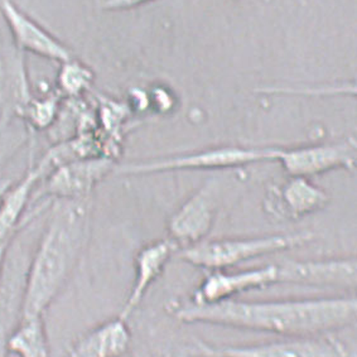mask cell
I'll use <instances>...</instances> for the list:
<instances>
[{
	"label": "cell",
	"instance_id": "4",
	"mask_svg": "<svg viewBox=\"0 0 357 357\" xmlns=\"http://www.w3.org/2000/svg\"><path fill=\"white\" fill-rule=\"evenodd\" d=\"M263 162H274V148L218 146L166 158L116 166L115 172L126 176H143L173 171H215L241 168Z\"/></svg>",
	"mask_w": 357,
	"mask_h": 357
},
{
	"label": "cell",
	"instance_id": "21",
	"mask_svg": "<svg viewBox=\"0 0 357 357\" xmlns=\"http://www.w3.org/2000/svg\"><path fill=\"white\" fill-rule=\"evenodd\" d=\"M13 240V238H12ZM12 240H8L0 244V285H1V280H3V275H4V271H6V264H7L8 252H9V246Z\"/></svg>",
	"mask_w": 357,
	"mask_h": 357
},
{
	"label": "cell",
	"instance_id": "1",
	"mask_svg": "<svg viewBox=\"0 0 357 357\" xmlns=\"http://www.w3.org/2000/svg\"><path fill=\"white\" fill-rule=\"evenodd\" d=\"M168 313L182 324H204L287 336L333 333L356 321L354 297L302 298L275 301L230 299L199 305L190 299L168 305Z\"/></svg>",
	"mask_w": 357,
	"mask_h": 357
},
{
	"label": "cell",
	"instance_id": "9",
	"mask_svg": "<svg viewBox=\"0 0 357 357\" xmlns=\"http://www.w3.org/2000/svg\"><path fill=\"white\" fill-rule=\"evenodd\" d=\"M275 284H279L278 264L236 271H212L199 283L190 301L199 305H213Z\"/></svg>",
	"mask_w": 357,
	"mask_h": 357
},
{
	"label": "cell",
	"instance_id": "17",
	"mask_svg": "<svg viewBox=\"0 0 357 357\" xmlns=\"http://www.w3.org/2000/svg\"><path fill=\"white\" fill-rule=\"evenodd\" d=\"M60 65L57 73V93L61 96L79 98L91 89L95 75L84 62L73 57Z\"/></svg>",
	"mask_w": 357,
	"mask_h": 357
},
{
	"label": "cell",
	"instance_id": "10",
	"mask_svg": "<svg viewBox=\"0 0 357 357\" xmlns=\"http://www.w3.org/2000/svg\"><path fill=\"white\" fill-rule=\"evenodd\" d=\"M279 284L307 285L354 291L357 284L355 257L285 260L279 263Z\"/></svg>",
	"mask_w": 357,
	"mask_h": 357
},
{
	"label": "cell",
	"instance_id": "13",
	"mask_svg": "<svg viewBox=\"0 0 357 357\" xmlns=\"http://www.w3.org/2000/svg\"><path fill=\"white\" fill-rule=\"evenodd\" d=\"M48 173L47 167L40 160L37 165H31L18 182H12L0 199V244L12 240L18 230L23 229L34 216L45 211L48 202L38 206L26 215L29 202L32 201L36 187Z\"/></svg>",
	"mask_w": 357,
	"mask_h": 357
},
{
	"label": "cell",
	"instance_id": "2",
	"mask_svg": "<svg viewBox=\"0 0 357 357\" xmlns=\"http://www.w3.org/2000/svg\"><path fill=\"white\" fill-rule=\"evenodd\" d=\"M48 210L46 226L24 273L20 317L45 316L77 268L90 236V197L53 199Z\"/></svg>",
	"mask_w": 357,
	"mask_h": 357
},
{
	"label": "cell",
	"instance_id": "18",
	"mask_svg": "<svg viewBox=\"0 0 357 357\" xmlns=\"http://www.w3.org/2000/svg\"><path fill=\"white\" fill-rule=\"evenodd\" d=\"M61 98L59 93L47 95L45 98H29L20 107L18 115L34 130H46L59 116Z\"/></svg>",
	"mask_w": 357,
	"mask_h": 357
},
{
	"label": "cell",
	"instance_id": "3",
	"mask_svg": "<svg viewBox=\"0 0 357 357\" xmlns=\"http://www.w3.org/2000/svg\"><path fill=\"white\" fill-rule=\"evenodd\" d=\"M312 232L269 234L246 238H221L205 240L178 250V257L188 264L206 271H226L232 266L263 258L277 252H288L310 244Z\"/></svg>",
	"mask_w": 357,
	"mask_h": 357
},
{
	"label": "cell",
	"instance_id": "20",
	"mask_svg": "<svg viewBox=\"0 0 357 357\" xmlns=\"http://www.w3.org/2000/svg\"><path fill=\"white\" fill-rule=\"evenodd\" d=\"M124 357H192V354L185 350H172V349H154V350H143L132 352Z\"/></svg>",
	"mask_w": 357,
	"mask_h": 357
},
{
	"label": "cell",
	"instance_id": "5",
	"mask_svg": "<svg viewBox=\"0 0 357 357\" xmlns=\"http://www.w3.org/2000/svg\"><path fill=\"white\" fill-rule=\"evenodd\" d=\"M201 357H356L355 350L332 333L287 336L261 344L213 346L197 342Z\"/></svg>",
	"mask_w": 357,
	"mask_h": 357
},
{
	"label": "cell",
	"instance_id": "15",
	"mask_svg": "<svg viewBox=\"0 0 357 357\" xmlns=\"http://www.w3.org/2000/svg\"><path fill=\"white\" fill-rule=\"evenodd\" d=\"M132 346L128 319L116 316L79 335L67 347L63 357H124Z\"/></svg>",
	"mask_w": 357,
	"mask_h": 357
},
{
	"label": "cell",
	"instance_id": "12",
	"mask_svg": "<svg viewBox=\"0 0 357 357\" xmlns=\"http://www.w3.org/2000/svg\"><path fill=\"white\" fill-rule=\"evenodd\" d=\"M330 201V195L311 179L288 176L283 182L268 188L264 208L273 218L297 221L322 211Z\"/></svg>",
	"mask_w": 357,
	"mask_h": 357
},
{
	"label": "cell",
	"instance_id": "19",
	"mask_svg": "<svg viewBox=\"0 0 357 357\" xmlns=\"http://www.w3.org/2000/svg\"><path fill=\"white\" fill-rule=\"evenodd\" d=\"M155 0H101L100 8L106 12H123L142 7Z\"/></svg>",
	"mask_w": 357,
	"mask_h": 357
},
{
	"label": "cell",
	"instance_id": "16",
	"mask_svg": "<svg viewBox=\"0 0 357 357\" xmlns=\"http://www.w3.org/2000/svg\"><path fill=\"white\" fill-rule=\"evenodd\" d=\"M51 357L43 316L20 317L6 341V356Z\"/></svg>",
	"mask_w": 357,
	"mask_h": 357
},
{
	"label": "cell",
	"instance_id": "14",
	"mask_svg": "<svg viewBox=\"0 0 357 357\" xmlns=\"http://www.w3.org/2000/svg\"><path fill=\"white\" fill-rule=\"evenodd\" d=\"M178 252L177 245L169 238L155 240L142 246L134 258V280L120 317L129 319L139 307L152 285L166 271L173 255Z\"/></svg>",
	"mask_w": 357,
	"mask_h": 357
},
{
	"label": "cell",
	"instance_id": "6",
	"mask_svg": "<svg viewBox=\"0 0 357 357\" xmlns=\"http://www.w3.org/2000/svg\"><path fill=\"white\" fill-rule=\"evenodd\" d=\"M356 149L354 138L294 148H274V162H278L288 176L311 179L336 169L355 172Z\"/></svg>",
	"mask_w": 357,
	"mask_h": 357
},
{
	"label": "cell",
	"instance_id": "11",
	"mask_svg": "<svg viewBox=\"0 0 357 357\" xmlns=\"http://www.w3.org/2000/svg\"><path fill=\"white\" fill-rule=\"evenodd\" d=\"M0 14L7 23L14 46L20 53H32L59 63L75 57L70 47L23 12L13 0H0Z\"/></svg>",
	"mask_w": 357,
	"mask_h": 357
},
{
	"label": "cell",
	"instance_id": "7",
	"mask_svg": "<svg viewBox=\"0 0 357 357\" xmlns=\"http://www.w3.org/2000/svg\"><path fill=\"white\" fill-rule=\"evenodd\" d=\"M116 165L110 157L73 159L53 168L42 179L40 191H34L32 201L89 199L93 188L114 172Z\"/></svg>",
	"mask_w": 357,
	"mask_h": 357
},
{
	"label": "cell",
	"instance_id": "8",
	"mask_svg": "<svg viewBox=\"0 0 357 357\" xmlns=\"http://www.w3.org/2000/svg\"><path fill=\"white\" fill-rule=\"evenodd\" d=\"M220 185L211 179L197 191L193 192L168 220L167 229L169 240L178 250L199 244L215 225L220 199Z\"/></svg>",
	"mask_w": 357,
	"mask_h": 357
}]
</instances>
